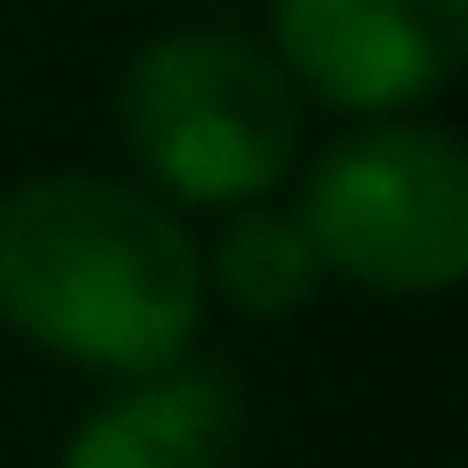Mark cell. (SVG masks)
<instances>
[{
    "instance_id": "3957f363",
    "label": "cell",
    "mask_w": 468,
    "mask_h": 468,
    "mask_svg": "<svg viewBox=\"0 0 468 468\" xmlns=\"http://www.w3.org/2000/svg\"><path fill=\"white\" fill-rule=\"evenodd\" d=\"M321 263L354 271L362 288L428 296L468 271V165L428 123H370L337 140L296 214Z\"/></svg>"
},
{
    "instance_id": "277c9868",
    "label": "cell",
    "mask_w": 468,
    "mask_h": 468,
    "mask_svg": "<svg viewBox=\"0 0 468 468\" xmlns=\"http://www.w3.org/2000/svg\"><path fill=\"white\" fill-rule=\"evenodd\" d=\"M468 0H280V58L329 107H411L452 82Z\"/></svg>"
},
{
    "instance_id": "5b68a950",
    "label": "cell",
    "mask_w": 468,
    "mask_h": 468,
    "mask_svg": "<svg viewBox=\"0 0 468 468\" xmlns=\"http://www.w3.org/2000/svg\"><path fill=\"white\" fill-rule=\"evenodd\" d=\"M239 387L222 370H173L82 420L66 468H239Z\"/></svg>"
},
{
    "instance_id": "8992f818",
    "label": "cell",
    "mask_w": 468,
    "mask_h": 468,
    "mask_svg": "<svg viewBox=\"0 0 468 468\" xmlns=\"http://www.w3.org/2000/svg\"><path fill=\"white\" fill-rule=\"evenodd\" d=\"M214 271H222L230 304H247V313H296L321 288L329 263H321V247H313L304 222H288V214H239L222 230V247H214Z\"/></svg>"
},
{
    "instance_id": "6da1fadb",
    "label": "cell",
    "mask_w": 468,
    "mask_h": 468,
    "mask_svg": "<svg viewBox=\"0 0 468 468\" xmlns=\"http://www.w3.org/2000/svg\"><path fill=\"white\" fill-rule=\"evenodd\" d=\"M197 247L123 181L49 173L0 197V321L33 346L156 378L197 329Z\"/></svg>"
},
{
    "instance_id": "7a4b0ae2",
    "label": "cell",
    "mask_w": 468,
    "mask_h": 468,
    "mask_svg": "<svg viewBox=\"0 0 468 468\" xmlns=\"http://www.w3.org/2000/svg\"><path fill=\"white\" fill-rule=\"evenodd\" d=\"M132 156L189 206H239L280 181L296 148V99L255 41L165 33L123 74Z\"/></svg>"
}]
</instances>
